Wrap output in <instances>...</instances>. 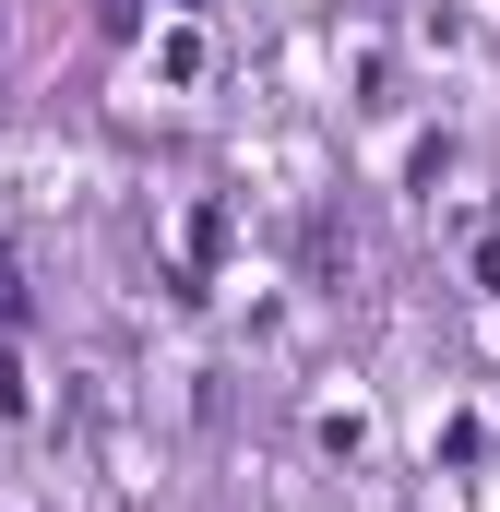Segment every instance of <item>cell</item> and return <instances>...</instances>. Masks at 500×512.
<instances>
[{"instance_id":"6da1fadb","label":"cell","mask_w":500,"mask_h":512,"mask_svg":"<svg viewBox=\"0 0 500 512\" xmlns=\"http://www.w3.org/2000/svg\"><path fill=\"white\" fill-rule=\"evenodd\" d=\"M0 322H24V274L12 262H0Z\"/></svg>"}]
</instances>
